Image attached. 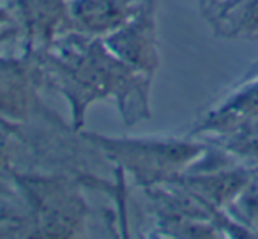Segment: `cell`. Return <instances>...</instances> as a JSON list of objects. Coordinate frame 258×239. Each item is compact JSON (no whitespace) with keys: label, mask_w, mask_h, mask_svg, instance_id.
<instances>
[{"label":"cell","mask_w":258,"mask_h":239,"mask_svg":"<svg viewBox=\"0 0 258 239\" xmlns=\"http://www.w3.org/2000/svg\"><path fill=\"white\" fill-rule=\"evenodd\" d=\"M239 209L242 211L244 218L258 227V177L247 182L244 192L240 193Z\"/></svg>","instance_id":"obj_9"},{"label":"cell","mask_w":258,"mask_h":239,"mask_svg":"<svg viewBox=\"0 0 258 239\" xmlns=\"http://www.w3.org/2000/svg\"><path fill=\"white\" fill-rule=\"evenodd\" d=\"M144 0H68L73 30L87 36H108L140 9Z\"/></svg>","instance_id":"obj_4"},{"label":"cell","mask_w":258,"mask_h":239,"mask_svg":"<svg viewBox=\"0 0 258 239\" xmlns=\"http://www.w3.org/2000/svg\"><path fill=\"white\" fill-rule=\"evenodd\" d=\"M258 114V80L242 87L239 92L230 96L221 107L212 110L204 119L197 131L232 133L251 122Z\"/></svg>","instance_id":"obj_6"},{"label":"cell","mask_w":258,"mask_h":239,"mask_svg":"<svg viewBox=\"0 0 258 239\" xmlns=\"http://www.w3.org/2000/svg\"><path fill=\"white\" fill-rule=\"evenodd\" d=\"M212 25L225 37H254L258 34V0H219L211 8Z\"/></svg>","instance_id":"obj_7"},{"label":"cell","mask_w":258,"mask_h":239,"mask_svg":"<svg viewBox=\"0 0 258 239\" xmlns=\"http://www.w3.org/2000/svg\"><path fill=\"white\" fill-rule=\"evenodd\" d=\"M216 2H219V0H204V8H211V6L216 4Z\"/></svg>","instance_id":"obj_11"},{"label":"cell","mask_w":258,"mask_h":239,"mask_svg":"<svg viewBox=\"0 0 258 239\" xmlns=\"http://www.w3.org/2000/svg\"><path fill=\"white\" fill-rule=\"evenodd\" d=\"M249 181V174L246 170H233L207 175V177H191L189 186H193L207 202L221 206L237 199Z\"/></svg>","instance_id":"obj_8"},{"label":"cell","mask_w":258,"mask_h":239,"mask_svg":"<svg viewBox=\"0 0 258 239\" xmlns=\"http://www.w3.org/2000/svg\"><path fill=\"white\" fill-rule=\"evenodd\" d=\"M9 20H11V15L8 13V9L0 8V25H2V23H6V22H9Z\"/></svg>","instance_id":"obj_10"},{"label":"cell","mask_w":258,"mask_h":239,"mask_svg":"<svg viewBox=\"0 0 258 239\" xmlns=\"http://www.w3.org/2000/svg\"><path fill=\"white\" fill-rule=\"evenodd\" d=\"M94 142L144 184L172 177L204 154L202 146L177 140H110L97 136Z\"/></svg>","instance_id":"obj_2"},{"label":"cell","mask_w":258,"mask_h":239,"mask_svg":"<svg viewBox=\"0 0 258 239\" xmlns=\"http://www.w3.org/2000/svg\"><path fill=\"white\" fill-rule=\"evenodd\" d=\"M156 8L158 0H144L133 18L103 39L111 54L147 76H152L159 64L156 43Z\"/></svg>","instance_id":"obj_3"},{"label":"cell","mask_w":258,"mask_h":239,"mask_svg":"<svg viewBox=\"0 0 258 239\" xmlns=\"http://www.w3.org/2000/svg\"><path fill=\"white\" fill-rule=\"evenodd\" d=\"M46 54L51 82L73 107L75 126L80 128L85 110L92 101L111 98L129 126L149 115L151 76L138 73L110 52L96 36H62Z\"/></svg>","instance_id":"obj_1"},{"label":"cell","mask_w":258,"mask_h":239,"mask_svg":"<svg viewBox=\"0 0 258 239\" xmlns=\"http://www.w3.org/2000/svg\"><path fill=\"white\" fill-rule=\"evenodd\" d=\"M16 8L32 46L48 50L60 34L73 30L66 0H16Z\"/></svg>","instance_id":"obj_5"}]
</instances>
